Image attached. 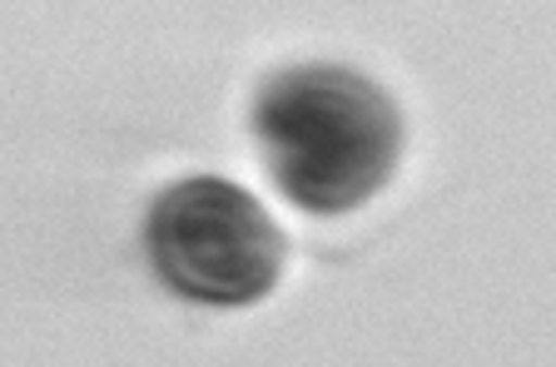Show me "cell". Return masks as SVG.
<instances>
[{
	"label": "cell",
	"instance_id": "6da1fadb",
	"mask_svg": "<svg viewBox=\"0 0 556 367\" xmlns=\"http://www.w3.org/2000/svg\"><path fill=\"white\" fill-rule=\"evenodd\" d=\"M254 135L278 189L303 214H353L403 160L393 94L348 65H293L264 80Z\"/></svg>",
	"mask_w": 556,
	"mask_h": 367
},
{
	"label": "cell",
	"instance_id": "7a4b0ae2",
	"mask_svg": "<svg viewBox=\"0 0 556 367\" xmlns=\"http://www.w3.org/2000/svg\"><path fill=\"white\" fill-rule=\"evenodd\" d=\"M144 249L179 299L208 308H249L283 274L278 224L249 189L219 174L169 184L150 208Z\"/></svg>",
	"mask_w": 556,
	"mask_h": 367
}]
</instances>
